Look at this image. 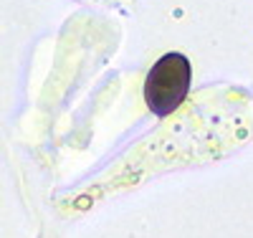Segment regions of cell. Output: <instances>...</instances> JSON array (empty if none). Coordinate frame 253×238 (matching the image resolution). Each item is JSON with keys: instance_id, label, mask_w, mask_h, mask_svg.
Here are the masks:
<instances>
[{"instance_id": "6da1fadb", "label": "cell", "mask_w": 253, "mask_h": 238, "mask_svg": "<svg viewBox=\"0 0 253 238\" xmlns=\"http://www.w3.org/2000/svg\"><path fill=\"white\" fill-rule=\"evenodd\" d=\"M193 84V66L182 53H165L144 76V104L157 117H170L185 104Z\"/></svg>"}]
</instances>
